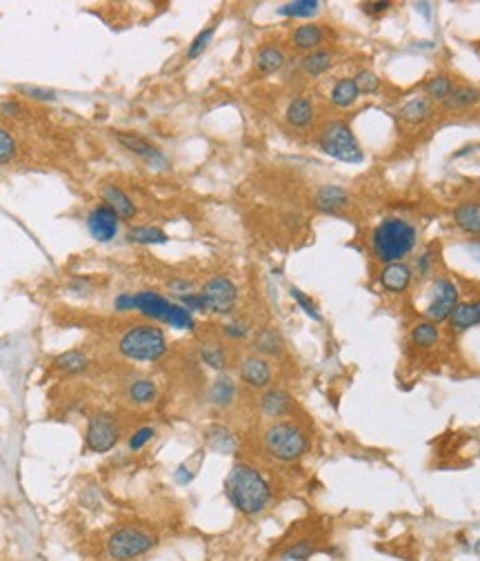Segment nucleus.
<instances>
[{
    "mask_svg": "<svg viewBox=\"0 0 480 561\" xmlns=\"http://www.w3.org/2000/svg\"><path fill=\"white\" fill-rule=\"evenodd\" d=\"M332 54L329 52H324V50H316V52H309L305 58H303V71H307L309 76H320L324 71H329L332 69Z\"/></svg>",
    "mask_w": 480,
    "mask_h": 561,
    "instance_id": "7c9ffc66",
    "label": "nucleus"
},
{
    "mask_svg": "<svg viewBox=\"0 0 480 561\" xmlns=\"http://www.w3.org/2000/svg\"><path fill=\"white\" fill-rule=\"evenodd\" d=\"M291 410V397L285 390H267L260 397V412L269 419H283Z\"/></svg>",
    "mask_w": 480,
    "mask_h": 561,
    "instance_id": "2eb2a0df",
    "label": "nucleus"
},
{
    "mask_svg": "<svg viewBox=\"0 0 480 561\" xmlns=\"http://www.w3.org/2000/svg\"><path fill=\"white\" fill-rule=\"evenodd\" d=\"M449 325H452L454 332H464V330L478 325L474 303H458L456 310L452 312V316H449Z\"/></svg>",
    "mask_w": 480,
    "mask_h": 561,
    "instance_id": "2f4dec72",
    "label": "nucleus"
},
{
    "mask_svg": "<svg viewBox=\"0 0 480 561\" xmlns=\"http://www.w3.org/2000/svg\"><path fill=\"white\" fill-rule=\"evenodd\" d=\"M127 241L138 245H156V243H167V234L160 227L141 225V227H131L127 232Z\"/></svg>",
    "mask_w": 480,
    "mask_h": 561,
    "instance_id": "bb28decb",
    "label": "nucleus"
},
{
    "mask_svg": "<svg viewBox=\"0 0 480 561\" xmlns=\"http://www.w3.org/2000/svg\"><path fill=\"white\" fill-rule=\"evenodd\" d=\"M153 436H156V428H151V426L138 428V430H134V434L129 436L127 446H129L131 452H138V450H143V448L151 441Z\"/></svg>",
    "mask_w": 480,
    "mask_h": 561,
    "instance_id": "ea45409f",
    "label": "nucleus"
},
{
    "mask_svg": "<svg viewBox=\"0 0 480 561\" xmlns=\"http://www.w3.org/2000/svg\"><path fill=\"white\" fill-rule=\"evenodd\" d=\"M409 281H411V270L405 265V263H390L385 265L382 274H380V283L387 292H405L409 287Z\"/></svg>",
    "mask_w": 480,
    "mask_h": 561,
    "instance_id": "dca6fc26",
    "label": "nucleus"
},
{
    "mask_svg": "<svg viewBox=\"0 0 480 561\" xmlns=\"http://www.w3.org/2000/svg\"><path fill=\"white\" fill-rule=\"evenodd\" d=\"M254 350L260 357H278L283 352V337L278 335L274 328L262 330L254 339Z\"/></svg>",
    "mask_w": 480,
    "mask_h": 561,
    "instance_id": "393cba45",
    "label": "nucleus"
},
{
    "mask_svg": "<svg viewBox=\"0 0 480 561\" xmlns=\"http://www.w3.org/2000/svg\"><path fill=\"white\" fill-rule=\"evenodd\" d=\"M429 114H431V103L425 96L411 98L409 103L402 105V110H400L402 120H407V123H423Z\"/></svg>",
    "mask_w": 480,
    "mask_h": 561,
    "instance_id": "c85d7f7f",
    "label": "nucleus"
},
{
    "mask_svg": "<svg viewBox=\"0 0 480 561\" xmlns=\"http://www.w3.org/2000/svg\"><path fill=\"white\" fill-rule=\"evenodd\" d=\"M392 5L390 3H367V5H363V9L367 11V13H380V11H385V9H390Z\"/></svg>",
    "mask_w": 480,
    "mask_h": 561,
    "instance_id": "09e8293b",
    "label": "nucleus"
},
{
    "mask_svg": "<svg viewBox=\"0 0 480 561\" xmlns=\"http://www.w3.org/2000/svg\"><path fill=\"white\" fill-rule=\"evenodd\" d=\"M213 34H216V25H209V27H205L203 32H200V34H198V36L192 40L189 50H187V58H189V60H194V58H198L200 54H203V52L209 47V42H211Z\"/></svg>",
    "mask_w": 480,
    "mask_h": 561,
    "instance_id": "4c0bfd02",
    "label": "nucleus"
},
{
    "mask_svg": "<svg viewBox=\"0 0 480 561\" xmlns=\"http://www.w3.org/2000/svg\"><path fill=\"white\" fill-rule=\"evenodd\" d=\"M318 145L327 156L343 161V163H361L363 161V149L356 141L353 132L349 129L347 123L340 120H332L322 127L318 136Z\"/></svg>",
    "mask_w": 480,
    "mask_h": 561,
    "instance_id": "423d86ee",
    "label": "nucleus"
},
{
    "mask_svg": "<svg viewBox=\"0 0 480 561\" xmlns=\"http://www.w3.org/2000/svg\"><path fill=\"white\" fill-rule=\"evenodd\" d=\"M194 477H196V473H194V470H189L187 463L178 465V470H176V481L180 483V486H187V483H192Z\"/></svg>",
    "mask_w": 480,
    "mask_h": 561,
    "instance_id": "49530a36",
    "label": "nucleus"
},
{
    "mask_svg": "<svg viewBox=\"0 0 480 561\" xmlns=\"http://www.w3.org/2000/svg\"><path fill=\"white\" fill-rule=\"evenodd\" d=\"M158 545V537L143 526H120L107 537L105 553L112 561H136Z\"/></svg>",
    "mask_w": 480,
    "mask_h": 561,
    "instance_id": "39448f33",
    "label": "nucleus"
},
{
    "mask_svg": "<svg viewBox=\"0 0 480 561\" xmlns=\"http://www.w3.org/2000/svg\"><path fill=\"white\" fill-rule=\"evenodd\" d=\"M118 352L134 363H153L167 354V337L158 325H131L118 341Z\"/></svg>",
    "mask_w": 480,
    "mask_h": 561,
    "instance_id": "7ed1b4c3",
    "label": "nucleus"
},
{
    "mask_svg": "<svg viewBox=\"0 0 480 561\" xmlns=\"http://www.w3.org/2000/svg\"><path fill=\"white\" fill-rule=\"evenodd\" d=\"M289 292H291L293 301H296V303H298V306H300V310H305V314H307L309 318H314V321H320V314H318V308H316V306H314V303H312V299H309V296H305V294H303L300 290H296V287H291V290H289Z\"/></svg>",
    "mask_w": 480,
    "mask_h": 561,
    "instance_id": "79ce46f5",
    "label": "nucleus"
},
{
    "mask_svg": "<svg viewBox=\"0 0 480 561\" xmlns=\"http://www.w3.org/2000/svg\"><path fill=\"white\" fill-rule=\"evenodd\" d=\"M320 9L318 0H296V3H287L283 7H278V13L287 18H309L316 16Z\"/></svg>",
    "mask_w": 480,
    "mask_h": 561,
    "instance_id": "473e14b6",
    "label": "nucleus"
},
{
    "mask_svg": "<svg viewBox=\"0 0 480 561\" xmlns=\"http://www.w3.org/2000/svg\"><path fill=\"white\" fill-rule=\"evenodd\" d=\"M18 89H21L23 94L32 96L36 100H54L56 98V92H52V89H45V87H27V85H21Z\"/></svg>",
    "mask_w": 480,
    "mask_h": 561,
    "instance_id": "c03bdc74",
    "label": "nucleus"
},
{
    "mask_svg": "<svg viewBox=\"0 0 480 561\" xmlns=\"http://www.w3.org/2000/svg\"><path fill=\"white\" fill-rule=\"evenodd\" d=\"M54 368H56L58 372L67 374V376L83 374V372H87V368H89V357H87L83 350H67V352H60V354L54 359Z\"/></svg>",
    "mask_w": 480,
    "mask_h": 561,
    "instance_id": "6ab92c4d",
    "label": "nucleus"
},
{
    "mask_svg": "<svg viewBox=\"0 0 480 561\" xmlns=\"http://www.w3.org/2000/svg\"><path fill=\"white\" fill-rule=\"evenodd\" d=\"M478 100H480V89L469 87V85L456 87L452 96L447 98V103L452 105V108H472V105H476Z\"/></svg>",
    "mask_w": 480,
    "mask_h": 561,
    "instance_id": "f704fd0d",
    "label": "nucleus"
},
{
    "mask_svg": "<svg viewBox=\"0 0 480 561\" xmlns=\"http://www.w3.org/2000/svg\"><path fill=\"white\" fill-rule=\"evenodd\" d=\"M169 287H172V290H174L178 296L189 294V292H192V283H187V281H172V283H169Z\"/></svg>",
    "mask_w": 480,
    "mask_h": 561,
    "instance_id": "de8ad7c7",
    "label": "nucleus"
},
{
    "mask_svg": "<svg viewBox=\"0 0 480 561\" xmlns=\"http://www.w3.org/2000/svg\"><path fill=\"white\" fill-rule=\"evenodd\" d=\"M118 225H120L118 214L107 205L94 207L87 216V230L98 243H110V241H114L118 234Z\"/></svg>",
    "mask_w": 480,
    "mask_h": 561,
    "instance_id": "f8f14e48",
    "label": "nucleus"
},
{
    "mask_svg": "<svg viewBox=\"0 0 480 561\" xmlns=\"http://www.w3.org/2000/svg\"><path fill=\"white\" fill-rule=\"evenodd\" d=\"M18 110H21V108H18V103H13V100H9V103H3V105H0V112H3L5 116H13V114H16Z\"/></svg>",
    "mask_w": 480,
    "mask_h": 561,
    "instance_id": "8fccbe9b",
    "label": "nucleus"
},
{
    "mask_svg": "<svg viewBox=\"0 0 480 561\" xmlns=\"http://www.w3.org/2000/svg\"><path fill=\"white\" fill-rule=\"evenodd\" d=\"M285 116H287V123L291 127H298V129L309 127L314 123V105H312V100H309V98L298 96V98H293L287 105V114Z\"/></svg>",
    "mask_w": 480,
    "mask_h": 561,
    "instance_id": "a211bd4d",
    "label": "nucleus"
},
{
    "mask_svg": "<svg viewBox=\"0 0 480 561\" xmlns=\"http://www.w3.org/2000/svg\"><path fill=\"white\" fill-rule=\"evenodd\" d=\"M134 310H138L145 318H149V321H158V323L169 325L172 314L176 310V303H172L158 292L145 290V292L134 294Z\"/></svg>",
    "mask_w": 480,
    "mask_h": 561,
    "instance_id": "9d476101",
    "label": "nucleus"
},
{
    "mask_svg": "<svg viewBox=\"0 0 480 561\" xmlns=\"http://www.w3.org/2000/svg\"><path fill=\"white\" fill-rule=\"evenodd\" d=\"M454 221L462 232L480 234V203H462L454 209Z\"/></svg>",
    "mask_w": 480,
    "mask_h": 561,
    "instance_id": "4be33fe9",
    "label": "nucleus"
},
{
    "mask_svg": "<svg viewBox=\"0 0 480 561\" xmlns=\"http://www.w3.org/2000/svg\"><path fill=\"white\" fill-rule=\"evenodd\" d=\"M353 83H356V89H358V94H374L380 89V79L369 69H363V71L356 74Z\"/></svg>",
    "mask_w": 480,
    "mask_h": 561,
    "instance_id": "58836bf2",
    "label": "nucleus"
},
{
    "mask_svg": "<svg viewBox=\"0 0 480 561\" xmlns=\"http://www.w3.org/2000/svg\"><path fill=\"white\" fill-rule=\"evenodd\" d=\"M13 156H16V141L7 129L0 127V165L13 161Z\"/></svg>",
    "mask_w": 480,
    "mask_h": 561,
    "instance_id": "a19ab883",
    "label": "nucleus"
},
{
    "mask_svg": "<svg viewBox=\"0 0 480 561\" xmlns=\"http://www.w3.org/2000/svg\"><path fill=\"white\" fill-rule=\"evenodd\" d=\"M291 42L300 52H316L318 45L322 42V29L318 25H300L291 34Z\"/></svg>",
    "mask_w": 480,
    "mask_h": 561,
    "instance_id": "5701e85b",
    "label": "nucleus"
},
{
    "mask_svg": "<svg viewBox=\"0 0 480 561\" xmlns=\"http://www.w3.org/2000/svg\"><path fill=\"white\" fill-rule=\"evenodd\" d=\"M416 227L405 219H385L371 234V248L380 263H400L416 248Z\"/></svg>",
    "mask_w": 480,
    "mask_h": 561,
    "instance_id": "f03ea898",
    "label": "nucleus"
},
{
    "mask_svg": "<svg viewBox=\"0 0 480 561\" xmlns=\"http://www.w3.org/2000/svg\"><path fill=\"white\" fill-rule=\"evenodd\" d=\"M100 196H103V203L107 207H112L116 214H118L120 221H131L136 216V205H134V201L120 187L107 183V185L100 187Z\"/></svg>",
    "mask_w": 480,
    "mask_h": 561,
    "instance_id": "4468645a",
    "label": "nucleus"
},
{
    "mask_svg": "<svg viewBox=\"0 0 480 561\" xmlns=\"http://www.w3.org/2000/svg\"><path fill=\"white\" fill-rule=\"evenodd\" d=\"M440 335H438V328L436 323H429V321H423V323H418L414 325L411 330V343L418 345V347H433L438 343Z\"/></svg>",
    "mask_w": 480,
    "mask_h": 561,
    "instance_id": "72a5a7b5",
    "label": "nucleus"
},
{
    "mask_svg": "<svg viewBox=\"0 0 480 561\" xmlns=\"http://www.w3.org/2000/svg\"><path fill=\"white\" fill-rule=\"evenodd\" d=\"M205 441H207L209 450L218 452V454H231L238 448V441H236L234 432H231L229 428H225V426H216V423L207 428Z\"/></svg>",
    "mask_w": 480,
    "mask_h": 561,
    "instance_id": "f3484780",
    "label": "nucleus"
},
{
    "mask_svg": "<svg viewBox=\"0 0 480 561\" xmlns=\"http://www.w3.org/2000/svg\"><path fill=\"white\" fill-rule=\"evenodd\" d=\"M200 359H203L205 366H209L211 370H218V372L225 370V366H227L225 347L216 341H205L203 345H200Z\"/></svg>",
    "mask_w": 480,
    "mask_h": 561,
    "instance_id": "c756f323",
    "label": "nucleus"
},
{
    "mask_svg": "<svg viewBox=\"0 0 480 561\" xmlns=\"http://www.w3.org/2000/svg\"><path fill=\"white\" fill-rule=\"evenodd\" d=\"M418 267H421L423 274H427V270L431 267V254H429V252H425V254L421 256V261H418Z\"/></svg>",
    "mask_w": 480,
    "mask_h": 561,
    "instance_id": "3c124183",
    "label": "nucleus"
},
{
    "mask_svg": "<svg viewBox=\"0 0 480 561\" xmlns=\"http://www.w3.org/2000/svg\"><path fill=\"white\" fill-rule=\"evenodd\" d=\"M198 296H200V306H203V312L227 316V314L234 312V308H236L238 290L227 277H213L211 281H207L203 285V290L198 292Z\"/></svg>",
    "mask_w": 480,
    "mask_h": 561,
    "instance_id": "6e6552de",
    "label": "nucleus"
},
{
    "mask_svg": "<svg viewBox=\"0 0 480 561\" xmlns=\"http://www.w3.org/2000/svg\"><path fill=\"white\" fill-rule=\"evenodd\" d=\"M209 403L216 405V407H229L234 403V397H236V386L231 381L229 376H218L216 381L209 386Z\"/></svg>",
    "mask_w": 480,
    "mask_h": 561,
    "instance_id": "412c9836",
    "label": "nucleus"
},
{
    "mask_svg": "<svg viewBox=\"0 0 480 561\" xmlns=\"http://www.w3.org/2000/svg\"><path fill=\"white\" fill-rule=\"evenodd\" d=\"M474 312H476V321L480 323V301L474 303Z\"/></svg>",
    "mask_w": 480,
    "mask_h": 561,
    "instance_id": "603ef678",
    "label": "nucleus"
},
{
    "mask_svg": "<svg viewBox=\"0 0 480 561\" xmlns=\"http://www.w3.org/2000/svg\"><path fill=\"white\" fill-rule=\"evenodd\" d=\"M332 103L336 108L345 110V108H351L358 98V89H356V83L353 79H340L334 87H332Z\"/></svg>",
    "mask_w": 480,
    "mask_h": 561,
    "instance_id": "cd10ccee",
    "label": "nucleus"
},
{
    "mask_svg": "<svg viewBox=\"0 0 480 561\" xmlns=\"http://www.w3.org/2000/svg\"><path fill=\"white\" fill-rule=\"evenodd\" d=\"M349 201V194L338 185H324L316 194V207L320 212H338Z\"/></svg>",
    "mask_w": 480,
    "mask_h": 561,
    "instance_id": "aec40b11",
    "label": "nucleus"
},
{
    "mask_svg": "<svg viewBox=\"0 0 480 561\" xmlns=\"http://www.w3.org/2000/svg\"><path fill=\"white\" fill-rule=\"evenodd\" d=\"M458 306V287L449 279H438L431 285V303L425 310L429 323H443L447 321Z\"/></svg>",
    "mask_w": 480,
    "mask_h": 561,
    "instance_id": "1a4fd4ad",
    "label": "nucleus"
},
{
    "mask_svg": "<svg viewBox=\"0 0 480 561\" xmlns=\"http://www.w3.org/2000/svg\"><path fill=\"white\" fill-rule=\"evenodd\" d=\"M285 65V54L274 47V45H265V47H260L258 54H256V67L258 71L262 74H274Z\"/></svg>",
    "mask_w": 480,
    "mask_h": 561,
    "instance_id": "a878e982",
    "label": "nucleus"
},
{
    "mask_svg": "<svg viewBox=\"0 0 480 561\" xmlns=\"http://www.w3.org/2000/svg\"><path fill=\"white\" fill-rule=\"evenodd\" d=\"M238 376L240 381L247 386V388H254V390H265L271 378H274V370L269 366V361L260 354H247L240 359V366H238Z\"/></svg>",
    "mask_w": 480,
    "mask_h": 561,
    "instance_id": "9b49d317",
    "label": "nucleus"
},
{
    "mask_svg": "<svg viewBox=\"0 0 480 561\" xmlns=\"http://www.w3.org/2000/svg\"><path fill=\"white\" fill-rule=\"evenodd\" d=\"M476 553H478V555H480V539H478V541H476Z\"/></svg>",
    "mask_w": 480,
    "mask_h": 561,
    "instance_id": "864d4df0",
    "label": "nucleus"
},
{
    "mask_svg": "<svg viewBox=\"0 0 480 561\" xmlns=\"http://www.w3.org/2000/svg\"><path fill=\"white\" fill-rule=\"evenodd\" d=\"M158 397V388L151 378H134L127 388V399L134 405H149Z\"/></svg>",
    "mask_w": 480,
    "mask_h": 561,
    "instance_id": "b1692460",
    "label": "nucleus"
},
{
    "mask_svg": "<svg viewBox=\"0 0 480 561\" xmlns=\"http://www.w3.org/2000/svg\"><path fill=\"white\" fill-rule=\"evenodd\" d=\"M223 332L229 339H247L250 337V325L242 321H229L223 325Z\"/></svg>",
    "mask_w": 480,
    "mask_h": 561,
    "instance_id": "37998d69",
    "label": "nucleus"
},
{
    "mask_svg": "<svg viewBox=\"0 0 480 561\" xmlns=\"http://www.w3.org/2000/svg\"><path fill=\"white\" fill-rule=\"evenodd\" d=\"M120 439V428L114 415L110 412H96L87 421L85 432V448L94 454H105L116 448Z\"/></svg>",
    "mask_w": 480,
    "mask_h": 561,
    "instance_id": "0eeeda50",
    "label": "nucleus"
},
{
    "mask_svg": "<svg viewBox=\"0 0 480 561\" xmlns=\"http://www.w3.org/2000/svg\"><path fill=\"white\" fill-rule=\"evenodd\" d=\"M314 553H316L314 541L303 539V541H296V543L289 545V548L283 553V561H307V559L314 557Z\"/></svg>",
    "mask_w": 480,
    "mask_h": 561,
    "instance_id": "c9c22d12",
    "label": "nucleus"
},
{
    "mask_svg": "<svg viewBox=\"0 0 480 561\" xmlns=\"http://www.w3.org/2000/svg\"><path fill=\"white\" fill-rule=\"evenodd\" d=\"M225 495L229 504L245 517H256L271 504V488L267 479L250 463H234L225 479Z\"/></svg>",
    "mask_w": 480,
    "mask_h": 561,
    "instance_id": "f257e3e1",
    "label": "nucleus"
},
{
    "mask_svg": "<svg viewBox=\"0 0 480 561\" xmlns=\"http://www.w3.org/2000/svg\"><path fill=\"white\" fill-rule=\"evenodd\" d=\"M118 143L122 147H127L131 154L145 158L151 168H165V165H167L163 151L156 145H151L147 139H143V136H138V134H118Z\"/></svg>",
    "mask_w": 480,
    "mask_h": 561,
    "instance_id": "ddd939ff",
    "label": "nucleus"
},
{
    "mask_svg": "<svg viewBox=\"0 0 480 561\" xmlns=\"http://www.w3.org/2000/svg\"><path fill=\"white\" fill-rule=\"evenodd\" d=\"M116 312H131L134 310V294H118L114 301Z\"/></svg>",
    "mask_w": 480,
    "mask_h": 561,
    "instance_id": "a18cd8bd",
    "label": "nucleus"
},
{
    "mask_svg": "<svg viewBox=\"0 0 480 561\" xmlns=\"http://www.w3.org/2000/svg\"><path fill=\"white\" fill-rule=\"evenodd\" d=\"M262 444H265V450L276 461L291 463V461H298L307 452L309 439L298 423L278 419L265 430V434H262Z\"/></svg>",
    "mask_w": 480,
    "mask_h": 561,
    "instance_id": "20e7f679",
    "label": "nucleus"
},
{
    "mask_svg": "<svg viewBox=\"0 0 480 561\" xmlns=\"http://www.w3.org/2000/svg\"><path fill=\"white\" fill-rule=\"evenodd\" d=\"M425 92L433 100H447L449 96H452V92H454V85H452V81L447 79V76H436V79H431L425 85Z\"/></svg>",
    "mask_w": 480,
    "mask_h": 561,
    "instance_id": "e433bc0d",
    "label": "nucleus"
}]
</instances>
